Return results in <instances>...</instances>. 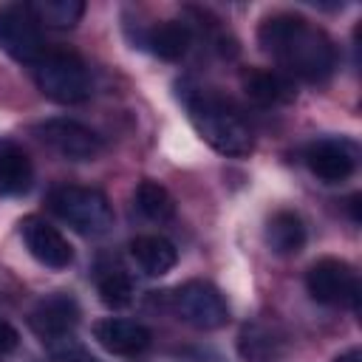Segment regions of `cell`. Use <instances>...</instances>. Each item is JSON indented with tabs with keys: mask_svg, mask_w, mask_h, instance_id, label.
<instances>
[{
	"mask_svg": "<svg viewBox=\"0 0 362 362\" xmlns=\"http://www.w3.org/2000/svg\"><path fill=\"white\" fill-rule=\"evenodd\" d=\"M48 354L54 362H99L85 345H79L71 334L68 337H59L54 342H48Z\"/></svg>",
	"mask_w": 362,
	"mask_h": 362,
	"instance_id": "cell-21",
	"label": "cell"
},
{
	"mask_svg": "<svg viewBox=\"0 0 362 362\" xmlns=\"http://www.w3.org/2000/svg\"><path fill=\"white\" fill-rule=\"evenodd\" d=\"M136 206L144 218L150 221H170L175 215V201L173 195L167 192V187L156 184V181H141L136 187Z\"/></svg>",
	"mask_w": 362,
	"mask_h": 362,
	"instance_id": "cell-19",
	"label": "cell"
},
{
	"mask_svg": "<svg viewBox=\"0 0 362 362\" xmlns=\"http://www.w3.org/2000/svg\"><path fill=\"white\" fill-rule=\"evenodd\" d=\"M243 90L257 105H280V102H288L294 96L291 85L280 74H274V71H257V68L243 74Z\"/></svg>",
	"mask_w": 362,
	"mask_h": 362,
	"instance_id": "cell-16",
	"label": "cell"
},
{
	"mask_svg": "<svg viewBox=\"0 0 362 362\" xmlns=\"http://www.w3.org/2000/svg\"><path fill=\"white\" fill-rule=\"evenodd\" d=\"M266 243L277 255H297L305 246V226H303L300 215H294L288 209L274 212L266 223Z\"/></svg>",
	"mask_w": 362,
	"mask_h": 362,
	"instance_id": "cell-15",
	"label": "cell"
},
{
	"mask_svg": "<svg viewBox=\"0 0 362 362\" xmlns=\"http://www.w3.org/2000/svg\"><path fill=\"white\" fill-rule=\"evenodd\" d=\"M305 164L308 170L325 181V184H339L345 181L354 167H356V158L351 153V147L345 141H337V139H320L314 141L308 150H305Z\"/></svg>",
	"mask_w": 362,
	"mask_h": 362,
	"instance_id": "cell-12",
	"label": "cell"
},
{
	"mask_svg": "<svg viewBox=\"0 0 362 362\" xmlns=\"http://www.w3.org/2000/svg\"><path fill=\"white\" fill-rule=\"evenodd\" d=\"M189 42H192L189 28H187L184 23H175V20H167V23L156 25V28L147 34V45H150V51H153L156 57L167 59V62L181 59V57L187 54Z\"/></svg>",
	"mask_w": 362,
	"mask_h": 362,
	"instance_id": "cell-17",
	"label": "cell"
},
{
	"mask_svg": "<svg viewBox=\"0 0 362 362\" xmlns=\"http://www.w3.org/2000/svg\"><path fill=\"white\" fill-rule=\"evenodd\" d=\"M0 48L17 62H40V57L45 54V42L40 34V23L28 11V6L0 8Z\"/></svg>",
	"mask_w": 362,
	"mask_h": 362,
	"instance_id": "cell-7",
	"label": "cell"
},
{
	"mask_svg": "<svg viewBox=\"0 0 362 362\" xmlns=\"http://www.w3.org/2000/svg\"><path fill=\"white\" fill-rule=\"evenodd\" d=\"M17 342H20V334H17V328H14L11 322L0 320V354H8V351H14V348H17Z\"/></svg>",
	"mask_w": 362,
	"mask_h": 362,
	"instance_id": "cell-22",
	"label": "cell"
},
{
	"mask_svg": "<svg viewBox=\"0 0 362 362\" xmlns=\"http://www.w3.org/2000/svg\"><path fill=\"white\" fill-rule=\"evenodd\" d=\"M173 308L178 320L198 331H215L229 322V308L221 291L204 280H189L175 288L173 294Z\"/></svg>",
	"mask_w": 362,
	"mask_h": 362,
	"instance_id": "cell-5",
	"label": "cell"
},
{
	"mask_svg": "<svg viewBox=\"0 0 362 362\" xmlns=\"http://www.w3.org/2000/svg\"><path fill=\"white\" fill-rule=\"evenodd\" d=\"M34 82L51 102L79 105L93 93L88 65L71 51H45L34 65Z\"/></svg>",
	"mask_w": 362,
	"mask_h": 362,
	"instance_id": "cell-4",
	"label": "cell"
},
{
	"mask_svg": "<svg viewBox=\"0 0 362 362\" xmlns=\"http://www.w3.org/2000/svg\"><path fill=\"white\" fill-rule=\"evenodd\" d=\"M130 255L141 266V272L153 274V277L167 274L178 260L175 246L161 235H139V238H133L130 240Z\"/></svg>",
	"mask_w": 362,
	"mask_h": 362,
	"instance_id": "cell-14",
	"label": "cell"
},
{
	"mask_svg": "<svg viewBox=\"0 0 362 362\" xmlns=\"http://www.w3.org/2000/svg\"><path fill=\"white\" fill-rule=\"evenodd\" d=\"M93 337L107 354H116V356H136L153 339L147 325H141L136 320H119V317L99 320L93 325Z\"/></svg>",
	"mask_w": 362,
	"mask_h": 362,
	"instance_id": "cell-11",
	"label": "cell"
},
{
	"mask_svg": "<svg viewBox=\"0 0 362 362\" xmlns=\"http://www.w3.org/2000/svg\"><path fill=\"white\" fill-rule=\"evenodd\" d=\"M48 206L59 221H65L71 229L88 238L107 235L113 226V206L105 198V192L93 187H57L48 195Z\"/></svg>",
	"mask_w": 362,
	"mask_h": 362,
	"instance_id": "cell-3",
	"label": "cell"
},
{
	"mask_svg": "<svg viewBox=\"0 0 362 362\" xmlns=\"http://www.w3.org/2000/svg\"><path fill=\"white\" fill-rule=\"evenodd\" d=\"M20 235H23L25 249L31 252V257L40 260L42 266H48V269H68L74 263L71 243L48 221H42L37 215H28V218L20 221Z\"/></svg>",
	"mask_w": 362,
	"mask_h": 362,
	"instance_id": "cell-9",
	"label": "cell"
},
{
	"mask_svg": "<svg viewBox=\"0 0 362 362\" xmlns=\"http://www.w3.org/2000/svg\"><path fill=\"white\" fill-rule=\"evenodd\" d=\"M308 294L322 305H351L359 308V280L348 263L337 257L317 260L305 274Z\"/></svg>",
	"mask_w": 362,
	"mask_h": 362,
	"instance_id": "cell-6",
	"label": "cell"
},
{
	"mask_svg": "<svg viewBox=\"0 0 362 362\" xmlns=\"http://www.w3.org/2000/svg\"><path fill=\"white\" fill-rule=\"evenodd\" d=\"M76 322H79V305L65 291H57V294L42 297L34 305L31 317H28V325L34 328V334L42 342H54L59 337H68Z\"/></svg>",
	"mask_w": 362,
	"mask_h": 362,
	"instance_id": "cell-10",
	"label": "cell"
},
{
	"mask_svg": "<svg viewBox=\"0 0 362 362\" xmlns=\"http://www.w3.org/2000/svg\"><path fill=\"white\" fill-rule=\"evenodd\" d=\"M257 42L291 76L322 82L334 74L337 51L325 31L297 14H274L257 28Z\"/></svg>",
	"mask_w": 362,
	"mask_h": 362,
	"instance_id": "cell-1",
	"label": "cell"
},
{
	"mask_svg": "<svg viewBox=\"0 0 362 362\" xmlns=\"http://www.w3.org/2000/svg\"><path fill=\"white\" fill-rule=\"evenodd\" d=\"M184 107L195 133L221 156H246L252 153V130L249 124L218 96L206 90L184 93Z\"/></svg>",
	"mask_w": 362,
	"mask_h": 362,
	"instance_id": "cell-2",
	"label": "cell"
},
{
	"mask_svg": "<svg viewBox=\"0 0 362 362\" xmlns=\"http://www.w3.org/2000/svg\"><path fill=\"white\" fill-rule=\"evenodd\" d=\"M99 297L110 308H124L133 300V283L122 269H99L96 274Z\"/></svg>",
	"mask_w": 362,
	"mask_h": 362,
	"instance_id": "cell-20",
	"label": "cell"
},
{
	"mask_svg": "<svg viewBox=\"0 0 362 362\" xmlns=\"http://www.w3.org/2000/svg\"><path fill=\"white\" fill-rule=\"evenodd\" d=\"M28 11L34 14L37 23H45L51 28H74L85 14V3L82 0H37V3H28Z\"/></svg>",
	"mask_w": 362,
	"mask_h": 362,
	"instance_id": "cell-18",
	"label": "cell"
},
{
	"mask_svg": "<svg viewBox=\"0 0 362 362\" xmlns=\"http://www.w3.org/2000/svg\"><path fill=\"white\" fill-rule=\"evenodd\" d=\"M34 181L28 153L11 139H0V195H23Z\"/></svg>",
	"mask_w": 362,
	"mask_h": 362,
	"instance_id": "cell-13",
	"label": "cell"
},
{
	"mask_svg": "<svg viewBox=\"0 0 362 362\" xmlns=\"http://www.w3.org/2000/svg\"><path fill=\"white\" fill-rule=\"evenodd\" d=\"M40 139L71 161H90L102 153V139L76 119H48L37 124Z\"/></svg>",
	"mask_w": 362,
	"mask_h": 362,
	"instance_id": "cell-8",
	"label": "cell"
},
{
	"mask_svg": "<svg viewBox=\"0 0 362 362\" xmlns=\"http://www.w3.org/2000/svg\"><path fill=\"white\" fill-rule=\"evenodd\" d=\"M334 362H362V354H359V348H351V351L339 354Z\"/></svg>",
	"mask_w": 362,
	"mask_h": 362,
	"instance_id": "cell-23",
	"label": "cell"
}]
</instances>
